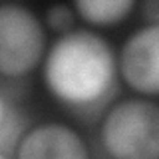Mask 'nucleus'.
Masks as SVG:
<instances>
[{"label":"nucleus","mask_w":159,"mask_h":159,"mask_svg":"<svg viewBox=\"0 0 159 159\" xmlns=\"http://www.w3.org/2000/svg\"><path fill=\"white\" fill-rule=\"evenodd\" d=\"M119 76L141 96H159V24L135 30L117 54Z\"/></svg>","instance_id":"obj_4"},{"label":"nucleus","mask_w":159,"mask_h":159,"mask_svg":"<svg viewBox=\"0 0 159 159\" xmlns=\"http://www.w3.org/2000/svg\"><path fill=\"white\" fill-rule=\"evenodd\" d=\"M46 28L30 8L14 2L0 4V76L22 78L42 64Z\"/></svg>","instance_id":"obj_3"},{"label":"nucleus","mask_w":159,"mask_h":159,"mask_svg":"<svg viewBox=\"0 0 159 159\" xmlns=\"http://www.w3.org/2000/svg\"><path fill=\"white\" fill-rule=\"evenodd\" d=\"M141 14L147 24H159V0H141Z\"/></svg>","instance_id":"obj_9"},{"label":"nucleus","mask_w":159,"mask_h":159,"mask_svg":"<svg viewBox=\"0 0 159 159\" xmlns=\"http://www.w3.org/2000/svg\"><path fill=\"white\" fill-rule=\"evenodd\" d=\"M137 0H72V8L84 22L96 28H107L123 22Z\"/></svg>","instance_id":"obj_6"},{"label":"nucleus","mask_w":159,"mask_h":159,"mask_svg":"<svg viewBox=\"0 0 159 159\" xmlns=\"http://www.w3.org/2000/svg\"><path fill=\"white\" fill-rule=\"evenodd\" d=\"M24 131L26 129H24V121L20 113L8 106L6 98L0 92V153L8 155L6 147H14V151H16V145Z\"/></svg>","instance_id":"obj_7"},{"label":"nucleus","mask_w":159,"mask_h":159,"mask_svg":"<svg viewBox=\"0 0 159 159\" xmlns=\"http://www.w3.org/2000/svg\"><path fill=\"white\" fill-rule=\"evenodd\" d=\"M99 145L117 159H159V103L129 98L103 111Z\"/></svg>","instance_id":"obj_2"},{"label":"nucleus","mask_w":159,"mask_h":159,"mask_svg":"<svg viewBox=\"0 0 159 159\" xmlns=\"http://www.w3.org/2000/svg\"><path fill=\"white\" fill-rule=\"evenodd\" d=\"M76 16H78L76 10L72 6H68V4H62V2L52 4L46 10V26L60 36V34H66L70 30H74Z\"/></svg>","instance_id":"obj_8"},{"label":"nucleus","mask_w":159,"mask_h":159,"mask_svg":"<svg viewBox=\"0 0 159 159\" xmlns=\"http://www.w3.org/2000/svg\"><path fill=\"white\" fill-rule=\"evenodd\" d=\"M16 157L38 159V157H64V159H86L89 151L86 141L78 131L60 121H46L26 129L20 137Z\"/></svg>","instance_id":"obj_5"},{"label":"nucleus","mask_w":159,"mask_h":159,"mask_svg":"<svg viewBox=\"0 0 159 159\" xmlns=\"http://www.w3.org/2000/svg\"><path fill=\"white\" fill-rule=\"evenodd\" d=\"M2 157H6V155H4V153H0V159H2Z\"/></svg>","instance_id":"obj_10"},{"label":"nucleus","mask_w":159,"mask_h":159,"mask_svg":"<svg viewBox=\"0 0 159 159\" xmlns=\"http://www.w3.org/2000/svg\"><path fill=\"white\" fill-rule=\"evenodd\" d=\"M117 54L102 34L74 28L52 42L42 60L44 86L62 107L93 117L117 92Z\"/></svg>","instance_id":"obj_1"}]
</instances>
